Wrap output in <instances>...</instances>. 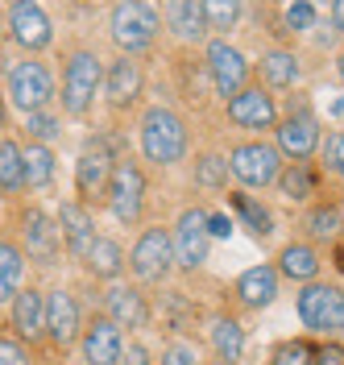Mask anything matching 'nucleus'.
Wrapping results in <instances>:
<instances>
[{"label":"nucleus","instance_id":"obj_8","mask_svg":"<svg viewBox=\"0 0 344 365\" xmlns=\"http://www.w3.org/2000/svg\"><path fill=\"white\" fill-rule=\"evenodd\" d=\"M207 212L199 207H187L174 225V237H170V250H174V262L183 270H199L207 262Z\"/></svg>","mask_w":344,"mask_h":365},{"label":"nucleus","instance_id":"obj_33","mask_svg":"<svg viewBox=\"0 0 344 365\" xmlns=\"http://www.w3.org/2000/svg\"><path fill=\"white\" fill-rule=\"evenodd\" d=\"M195 182L199 187H224L229 182V162L220 158V154H204V158L195 162Z\"/></svg>","mask_w":344,"mask_h":365},{"label":"nucleus","instance_id":"obj_7","mask_svg":"<svg viewBox=\"0 0 344 365\" xmlns=\"http://www.w3.org/2000/svg\"><path fill=\"white\" fill-rule=\"evenodd\" d=\"M9 96L25 116L42 113L50 104V96H54V79H50V71L42 63H17L9 71Z\"/></svg>","mask_w":344,"mask_h":365},{"label":"nucleus","instance_id":"obj_36","mask_svg":"<svg viewBox=\"0 0 344 365\" xmlns=\"http://www.w3.org/2000/svg\"><path fill=\"white\" fill-rule=\"evenodd\" d=\"M270 365H316V349L307 341H286L274 349V361Z\"/></svg>","mask_w":344,"mask_h":365},{"label":"nucleus","instance_id":"obj_24","mask_svg":"<svg viewBox=\"0 0 344 365\" xmlns=\"http://www.w3.org/2000/svg\"><path fill=\"white\" fill-rule=\"evenodd\" d=\"M207 341L216 349V361H236L241 357V349H245V328H241V319L232 316H212L207 324Z\"/></svg>","mask_w":344,"mask_h":365},{"label":"nucleus","instance_id":"obj_30","mask_svg":"<svg viewBox=\"0 0 344 365\" xmlns=\"http://www.w3.org/2000/svg\"><path fill=\"white\" fill-rule=\"evenodd\" d=\"M232 207H236V216L245 220V228H249L253 237H270V232H274V216L257 204L253 195H245V191H232Z\"/></svg>","mask_w":344,"mask_h":365},{"label":"nucleus","instance_id":"obj_43","mask_svg":"<svg viewBox=\"0 0 344 365\" xmlns=\"http://www.w3.org/2000/svg\"><path fill=\"white\" fill-rule=\"evenodd\" d=\"M316 365H344V349L340 344H320V349H316Z\"/></svg>","mask_w":344,"mask_h":365},{"label":"nucleus","instance_id":"obj_9","mask_svg":"<svg viewBox=\"0 0 344 365\" xmlns=\"http://www.w3.org/2000/svg\"><path fill=\"white\" fill-rule=\"evenodd\" d=\"M129 266L137 278L145 282H162L170 266H174V250H170V232L166 228H145L137 237V245H133V257H129Z\"/></svg>","mask_w":344,"mask_h":365},{"label":"nucleus","instance_id":"obj_22","mask_svg":"<svg viewBox=\"0 0 344 365\" xmlns=\"http://www.w3.org/2000/svg\"><path fill=\"white\" fill-rule=\"evenodd\" d=\"M236 295L245 307H270L278 299V270L274 266H253L236 278Z\"/></svg>","mask_w":344,"mask_h":365},{"label":"nucleus","instance_id":"obj_32","mask_svg":"<svg viewBox=\"0 0 344 365\" xmlns=\"http://www.w3.org/2000/svg\"><path fill=\"white\" fill-rule=\"evenodd\" d=\"M21 158H25V182L29 187H50V179H54L50 145H29V150H21Z\"/></svg>","mask_w":344,"mask_h":365},{"label":"nucleus","instance_id":"obj_46","mask_svg":"<svg viewBox=\"0 0 344 365\" xmlns=\"http://www.w3.org/2000/svg\"><path fill=\"white\" fill-rule=\"evenodd\" d=\"M336 71H340V83H344V54H340V63H336Z\"/></svg>","mask_w":344,"mask_h":365},{"label":"nucleus","instance_id":"obj_27","mask_svg":"<svg viewBox=\"0 0 344 365\" xmlns=\"http://www.w3.org/2000/svg\"><path fill=\"white\" fill-rule=\"evenodd\" d=\"M21 274H25V253L13 241H0V303L21 291Z\"/></svg>","mask_w":344,"mask_h":365},{"label":"nucleus","instance_id":"obj_28","mask_svg":"<svg viewBox=\"0 0 344 365\" xmlns=\"http://www.w3.org/2000/svg\"><path fill=\"white\" fill-rule=\"evenodd\" d=\"M261 75H266V83H274V88H295L298 83V58L291 50H270V54H261Z\"/></svg>","mask_w":344,"mask_h":365},{"label":"nucleus","instance_id":"obj_44","mask_svg":"<svg viewBox=\"0 0 344 365\" xmlns=\"http://www.w3.org/2000/svg\"><path fill=\"white\" fill-rule=\"evenodd\" d=\"M120 365H150V353L141 344H129V353H120Z\"/></svg>","mask_w":344,"mask_h":365},{"label":"nucleus","instance_id":"obj_6","mask_svg":"<svg viewBox=\"0 0 344 365\" xmlns=\"http://www.w3.org/2000/svg\"><path fill=\"white\" fill-rule=\"evenodd\" d=\"M108 207L120 225H137L141 207H145V175H141L133 162H120L113 170V182H108Z\"/></svg>","mask_w":344,"mask_h":365},{"label":"nucleus","instance_id":"obj_23","mask_svg":"<svg viewBox=\"0 0 344 365\" xmlns=\"http://www.w3.org/2000/svg\"><path fill=\"white\" fill-rule=\"evenodd\" d=\"M282 278H291V282H316V274H320V253L311 250L307 241H291L286 250L278 253V266H274Z\"/></svg>","mask_w":344,"mask_h":365},{"label":"nucleus","instance_id":"obj_40","mask_svg":"<svg viewBox=\"0 0 344 365\" xmlns=\"http://www.w3.org/2000/svg\"><path fill=\"white\" fill-rule=\"evenodd\" d=\"M0 365H29L25 361V349L9 332H0Z\"/></svg>","mask_w":344,"mask_h":365},{"label":"nucleus","instance_id":"obj_39","mask_svg":"<svg viewBox=\"0 0 344 365\" xmlns=\"http://www.w3.org/2000/svg\"><path fill=\"white\" fill-rule=\"evenodd\" d=\"M323 162H328V170H332V175H340V179H344V129L328 137V145H323Z\"/></svg>","mask_w":344,"mask_h":365},{"label":"nucleus","instance_id":"obj_25","mask_svg":"<svg viewBox=\"0 0 344 365\" xmlns=\"http://www.w3.org/2000/svg\"><path fill=\"white\" fill-rule=\"evenodd\" d=\"M166 17H170V29H174L179 38H204V29H207L204 4H195V0H174V4H166Z\"/></svg>","mask_w":344,"mask_h":365},{"label":"nucleus","instance_id":"obj_14","mask_svg":"<svg viewBox=\"0 0 344 365\" xmlns=\"http://www.w3.org/2000/svg\"><path fill=\"white\" fill-rule=\"evenodd\" d=\"M9 29H13V42L25 46V50H42V46H50V38H54L46 9H42V4H29V0H21V4L9 9Z\"/></svg>","mask_w":344,"mask_h":365},{"label":"nucleus","instance_id":"obj_15","mask_svg":"<svg viewBox=\"0 0 344 365\" xmlns=\"http://www.w3.org/2000/svg\"><path fill=\"white\" fill-rule=\"evenodd\" d=\"M21 237H25V250H29V257L33 262H42V266H50L54 257H58V225L50 220L46 212H25V220H21Z\"/></svg>","mask_w":344,"mask_h":365},{"label":"nucleus","instance_id":"obj_21","mask_svg":"<svg viewBox=\"0 0 344 365\" xmlns=\"http://www.w3.org/2000/svg\"><path fill=\"white\" fill-rule=\"evenodd\" d=\"M104 91H108V100H113L116 108H125V104H133L141 96V67L133 58H116L113 67L104 71Z\"/></svg>","mask_w":344,"mask_h":365},{"label":"nucleus","instance_id":"obj_18","mask_svg":"<svg viewBox=\"0 0 344 365\" xmlns=\"http://www.w3.org/2000/svg\"><path fill=\"white\" fill-rule=\"evenodd\" d=\"M46 336L54 344H71L79 336V303L67 291H54L46 299Z\"/></svg>","mask_w":344,"mask_h":365},{"label":"nucleus","instance_id":"obj_1","mask_svg":"<svg viewBox=\"0 0 344 365\" xmlns=\"http://www.w3.org/2000/svg\"><path fill=\"white\" fill-rule=\"evenodd\" d=\"M141 154L158 166H174L187 154V125L170 108H150L141 116Z\"/></svg>","mask_w":344,"mask_h":365},{"label":"nucleus","instance_id":"obj_37","mask_svg":"<svg viewBox=\"0 0 344 365\" xmlns=\"http://www.w3.org/2000/svg\"><path fill=\"white\" fill-rule=\"evenodd\" d=\"M25 129H29V137H38V141H54V137L63 133V125H58V116L54 113H29L25 116Z\"/></svg>","mask_w":344,"mask_h":365},{"label":"nucleus","instance_id":"obj_13","mask_svg":"<svg viewBox=\"0 0 344 365\" xmlns=\"http://www.w3.org/2000/svg\"><path fill=\"white\" fill-rule=\"evenodd\" d=\"M116 162L104 145H88L79 162H75V187L83 200H95V195H108V182H113Z\"/></svg>","mask_w":344,"mask_h":365},{"label":"nucleus","instance_id":"obj_26","mask_svg":"<svg viewBox=\"0 0 344 365\" xmlns=\"http://www.w3.org/2000/svg\"><path fill=\"white\" fill-rule=\"evenodd\" d=\"M88 270L95 274V278H116V274L125 270V253H120V245L116 241H108V237H95V245L88 250Z\"/></svg>","mask_w":344,"mask_h":365},{"label":"nucleus","instance_id":"obj_3","mask_svg":"<svg viewBox=\"0 0 344 365\" xmlns=\"http://www.w3.org/2000/svg\"><path fill=\"white\" fill-rule=\"evenodd\" d=\"M298 319L311 332L340 336L344 332V291L340 287H328V282H307L298 291Z\"/></svg>","mask_w":344,"mask_h":365},{"label":"nucleus","instance_id":"obj_10","mask_svg":"<svg viewBox=\"0 0 344 365\" xmlns=\"http://www.w3.org/2000/svg\"><path fill=\"white\" fill-rule=\"evenodd\" d=\"M207 75H212V88L220 91L224 100H232L236 91H245L249 83V63L245 54L229 42H212L207 46Z\"/></svg>","mask_w":344,"mask_h":365},{"label":"nucleus","instance_id":"obj_45","mask_svg":"<svg viewBox=\"0 0 344 365\" xmlns=\"http://www.w3.org/2000/svg\"><path fill=\"white\" fill-rule=\"evenodd\" d=\"M332 21H336V29L344 34V0H336V4H332Z\"/></svg>","mask_w":344,"mask_h":365},{"label":"nucleus","instance_id":"obj_5","mask_svg":"<svg viewBox=\"0 0 344 365\" xmlns=\"http://www.w3.org/2000/svg\"><path fill=\"white\" fill-rule=\"evenodd\" d=\"M224 162H229V170L245 187H270L282 175V154H278L274 145H266V141H245Z\"/></svg>","mask_w":344,"mask_h":365},{"label":"nucleus","instance_id":"obj_31","mask_svg":"<svg viewBox=\"0 0 344 365\" xmlns=\"http://www.w3.org/2000/svg\"><path fill=\"white\" fill-rule=\"evenodd\" d=\"M278 187H282L286 200H307V195H316V175H311L307 162H291V166L278 175Z\"/></svg>","mask_w":344,"mask_h":365},{"label":"nucleus","instance_id":"obj_17","mask_svg":"<svg viewBox=\"0 0 344 365\" xmlns=\"http://www.w3.org/2000/svg\"><path fill=\"white\" fill-rule=\"evenodd\" d=\"M125 341H120V328L113 319H95L92 328L83 332V357L88 365H120Z\"/></svg>","mask_w":344,"mask_h":365},{"label":"nucleus","instance_id":"obj_16","mask_svg":"<svg viewBox=\"0 0 344 365\" xmlns=\"http://www.w3.org/2000/svg\"><path fill=\"white\" fill-rule=\"evenodd\" d=\"M58 237L67 241L71 257H88V250L95 245V225H92V212L83 204H63L58 207Z\"/></svg>","mask_w":344,"mask_h":365},{"label":"nucleus","instance_id":"obj_29","mask_svg":"<svg viewBox=\"0 0 344 365\" xmlns=\"http://www.w3.org/2000/svg\"><path fill=\"white\" fill-rule=\"evenodd\" d=\"M25 187V158L17 141H0V191L13 195Z\"/></svg>","mask_w":344,"mask_h":365},{"label":"nucleus","instance_id":"obj_20","mask_svg":"<svg viewBox=\"0 0 344 365\" xmlns=\"http://www.w3.org/2000/svg\"><path fill=\"white\" fill-rule=\"evenodd\" d=\"M13 328L21 332L25 341H38L42 332H46V299L42 291H17L13 295Z\"/></svg>","mask_w":344,"mask_h":365},{"label":"nucleus","instance_id":"obj_4","mask_svg":"<svg viewBox=\"0 0 344 365\" xmlns=\"http://www.w3.org/2000/svg\"><path fill=\"white\" fill-rule=\"evenodd\" d=\"M104 83V67L92 50H75L63 71V108L71 116H83L95 104V88Z\"/></svg>","mask_w":344,"mask_h":365},{"label":"nucleus","instance_id":"obj_11","mask_svg":"<svg viewBox=\"0 0 344 365\" xmlns=\"http://www.w3.org/2000/svg\"><path fill=\"white\" fill-rule=\"evenodd\" d=\"M274 133H278V154H286V158H295V162H307L320 150V120L307 108H298L286 120H278Z\"/></svg>","mask_w":344,"mask_h":365},{"label":"nucleus","instance_id":"obj_19","mask_svg":"<svg viewBox=\"0 0 344 365\" xmlns=\"http://www.w3.org/2000/svg\"><path fill=\"white\" fill-rule=\"evenodd\" d=\"M108 319H113L116 328H145V319H150V307H145V295L133 291V287H113L108 295Z\"/></svg>","mask_w":344,"mask_h":365},{"label":"nucleus","instance_id":"obj_12","mask_svg":"<svg viewBox=\"0 0 344 365\" xmlns=\"http://www.w3.org/2000/svg\"><path fill=\"white\" fill-rule=\"evenodd\" d=\"M229 120L236 129H274L278 125V104L270 91L245 88L229 100Z\"/></svg>","mask_w":344,"mask_h":365},{"label":"nucleus","instance_id":"obj_35","mask_svg":"<svg viewBox=\"0 0 344 365\" xmlns=\"http://www.w3.org/2000/svg\"><path fill=\"white\" fill-rule=\"evenodd\" d=\"M204 17L207 29H232L241 21V4L236 0H212V4H204Z\"/></svg>","mask_w":344,"mask_h":365},{"label":"nucleus","instance_id":"obj_47","mask_svg":"<svg viewBox=\"0 0 344 365\" xmlns=\"http://www.w3.org/2000/svg\"><path fill=\"white\" fill-rule=\"evenodd\" d=\"M207 365H229V361H207Z\"/></svg>","mask_w":344,"mask_h":365},{"label":"nucleus","instance_id":"obj_2","mask_svg":"<svg viewBox=\"0 0 344 365\" xmlns=\"http://www.w3.org/2000/svg\"><path fill=\"white\" fill-rule=\"evenodd\" d=\"M108 29H113V42L125 50V58H133L137 50L154 46V38H158V9L154 4H137V0L113 4Z\"/></svg>","mask_w":344,"mask_h":365},{"label":"nucleus","instance_id":"obj_42","mask_svg":"<svg viewBox=\"0 0 344 365\" xmlns=\"http://www.w3.org/2000/svg\"><path fill=\"white\" fill-rule=\"evenodd\" d=\"M207 237H232V220L224 212H207Z\"/></svg>","mask_w":344,"mask_h":365},{"label":"nucleus","instance_id":"obj_34","mask_svg":"<svg viewBox=\"0 0 344 365\" xmlns=\"http://www.w3.org/2000/svg\"><path fill=\"white\" fill-rule=\"evenodd\" d=\"M307 228H311V237H336L340 232V207L336 204H320L311 216H307Z\"/></svg>","mask_w":344,"mask_h":365},{"label":"nucleus","instance_id":"obj_41","mask_svg":"<svg viewBox=\"0 0 344 365\" xmlns=\"http://www.w3.org/2000/svg\"><path fill=\"white\" fill-rule=\"evenodd\" d=\"M162 365H199V357H195L191 344H170V349L162 353Z\"/></svg>","mask_w":344,"mask_h":365},{"label":"nucleus","instance_id":"obj_38","mask_svg":"<svg viewBox=\"0 0 344 365\" xmlns=\"http://www.w3.org/2000/svg\"><path fill=\"white\" fill-rule=\"evenodd\" d=\"M282 17H286V25L298 34V29H311V25H316L320 9H316V4H286V9H282Z\"/></svg>","mask_w":344,"mask_h":365}]
</instances>
